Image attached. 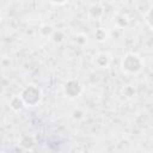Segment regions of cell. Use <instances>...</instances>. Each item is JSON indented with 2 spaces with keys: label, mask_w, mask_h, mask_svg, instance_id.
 <instances>
[{
  "label": "cell",
  "mask_w": 153,
  "mask_h": 153,
  "mask_svg": "<svg viewBox=\"0 0 153 153\" xmlns=\"http://www.w3.org/2000/svg\"><path fill=\"white\" fill-rule=\"evenodd\" d=\"M142 67L143 61L137 54L128 53L121 60V69L127 74H137Z\"/></svg>",
  "instance_id": "6da1fadb"
},
{
  "label": "cell",
  "mask_w": 153,
  "mask_h": 153,
  "mask_svg": "<svg viewBox=\"0 0 153 153\" xmlns=\"http://www.w3.org/2000/svg\"><path fill=\"white\" fill-rule=\"evenodd\" d=\"M20 97L24 100L26 106H35V105H37L39 103V100L42 98V92H41L38 86L29 85L22 91Z\"/></svg>",
  "instance_id": "7a4b0ae2"
},
{
  "label": "cell",
  "mask_w": 153,
  "mask_h": 153,
  "mask_svg": "<svg viewBox=\"0 0 153 153\" xmlns=\"http://www.w3.org/2000/svg\"><path fill=\"white\" fill-rule=\"evenodd\" d=\"M63 92H65V94H66L67 97H69V98H76V97H79V96L81 94V92H82V86H81V84H80L78 80L71 79V80H68V81L65 84V86H63Z\"/></svg>",
  "instance_id": "3957f363"
},
{
  "label": "cell",
  "mask_w": 153,
  "mask_h": 153,
  "mask_svg": "<svg viewBox=\"0 0 153 153\" xmlns=\"http://www.w3.org/2000/svg\"><path fill=\"white\" fill-rule=\"evenodd\" d=\"M94 63L100 68H106L110 63V57L105 53H99L98 55L94 56Z\"/></svg>",
  "instance_id": "277c9868"
},
{
  "label": "cell",
  "mask_w": 153,
  "mask_h": 153,
  "mask_svg": "<svg viewBox=\"0 0 153 153\" xmlns=\"http://www.w3.org/2000/svg\"><path fill=\"white\" fill-rule=\"evenodd\" d=\"M10 106H11V109H13L14 111H19V110H22L24 106H26L25 105V103H24V100L22 99V97H20V94L19 96H14L11 100H10Z\"/></svg>",
  "instance_id": "5b68a950"
},
{
  "label": "cell",
  "mask_w": 153,
  "mask_h": 153,
  "mask_svg": "<svg viewBox=\"0 0 153 153\" xmlns=\"http://www.w3.org/2000/svg\"><path fill=\"white\" fill-rule=\"evenodd\" d=\"M145 20H146L147 25L153 30V6L147 11V13L145 16Z\"/></svg>",
  "instance_id": "8992f818"
},
{
  "label": "cell",
  "mask_w": 153,
  "mask_h": 153,
  "mask_svg": "<svg viewBox=\"0 0 153 153\" xmlns=\"http://www.w3.org/2000/svg\"><path fill=\"white\" fill-rule=\"evenodd\" d=\"M51 38H53V41L54 42H62L63 41V33L61 32V31H55L54 30V32H53V35L50 36Z\"/></svg>",
  "instance_id": "52a82bcc"
},
{
  "label": "cell",
  "mask_w": 153,
  "mask_h": 153,
  "mask_svg": "<svg viewBox=\"0 0 153 153\" xmlns=\"http://www.w3.org/2000/svg\"><path fill=\"white\" fill-rule=\"evenodd\" d=\"M50 2H53V4H55V5H62V4H65L67 0H49Z\"/></svg>",
  "instance_id": "ba28073f"
}]
</instances>
